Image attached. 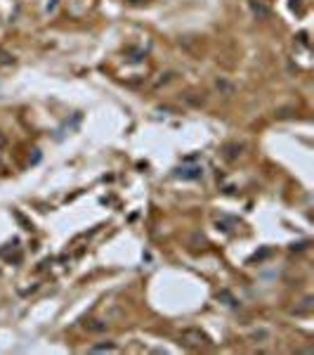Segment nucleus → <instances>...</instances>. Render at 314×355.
<instances>
[{
	"mask_svg": "<svg viewBox=\"0 0 314 355\" xmlns=\"http://www.w3.org/2000/svg\"><path fill=\"white\" fill-rule=\"evenodd\" d=\"M180 344L187 346V348H201V346L210 344V339H208L206 332H201V329H196V327H189V329H182Z\"/></svg>",
	"mask_w": 314,
	"mask_h": 355,
	"instance_id": "1",
	"label": "nucleus"
},
{
	"mask_svg": "<svg viewBox=\"0 0 314 355\" xmlns=\"http://www.w3.org/2000/svg\"><path fill=\"white\" fill-rule=\"evenodd\" d=\"M248 7H250V14H253L255 19H270L272 17V10L262 0H248Z\"/></svg>",
	"mask_w": 314,
	"mask_h": 355,
	"instance_id": "2",
	"label": "nucleus"
},
{
	"mask_svg": "<svg viewBox=\"0 0 314 355\" xmlns=\"http://www.w3.org/2000/svg\"><path fill=\"white\" fill-rule=\"evenodd\" d=\"M241 154H243V145H241V142H227V145H222L225 161H236Z\"/></svg>",
	"mask_w": 314,
	"mask_h": 355,
	"instance_id": "3",
	"label": "nucleus"
},
{
	"mask_svg": "<svg viewBox=\"0 0 314 355\" xmlns=\"http://www.w3.org/2000/svg\"><path fill=\"white\" fill-rule=\"evenodd\" d=\"M201 173H203L201 166H180L175 175L182 178V180H196V178H201Z\"/></svg>",
	"mask_w": 314,
	"mask_h": 355,
	"instance_id": "4",
	"label": "nucleus"
},
{
	"mask_svg": "<svg viewBox=\"0 0 314 355\" xmlns=\"http://www.w3.org/2000/svg\"><path fill=\"white\" fill-rule=\"evenodd\" d=\"M213 86H215V90L220 93V95H234V93H236V86H234L232 81H227L225 76H217Z\"/></svg>",
	"mask_w": 314,
	"mask_h": 355,
	"instance_id": "5",
	"label": "nucleus"
},
{
	"mask_svg": "<svg viewBox=\"0 0 314 355\" xmlns=\"http://www.w3.org/2000/svg\"><path fill=\"white\" fill-rule=\"evenodd\" d=\"M0 256H2L5 260H14V263H19V260H22V254H19L17 249H14V251H10V249H2V251H0Z\"/></svg>",
	"mask_w": 314,
	"mask_h": 355,
	"instance_id": "6",
	"label": "nucleus"
},
{
	"mask_svg": "<svg viewBox=\"0 0 314 355\" xmlns=\"http://www.w3.org/2000/svg\"><path fill=\"white\" fill-rule=\"evenodd\" d=\"M217 299H220V301H225V305H229V308H236V299H234L227 289L220 291V294H217Z\"/></svg>",
	"mask_w": 314,
	"mask_h": 355,
	"instance_id": "7",
	"label": "nucleus"
},
{
	"mask_svg": "<svg viewBox=\"0 0 314 355\" xmlns=\"http://www.w3.org/2000/svg\"><path fill=\"white\" fill-rule=\"evenodd\" d=\"M215 225H217V230H222V232H229L232 227L236 225V220H234V218H222V220H217Z\"/></svg>",
	"mask_w": 314,
	"mask_h": 355,
	"instance_id": "8",
	"label": "nucleus"
},
{
	"mask_svg": "<svg viewBox=\"0 0 314 355\" xmlns=\"http://www.w3.org/2000/svg\"><path fill=\"white\" fill-rule=\"evenodd\" d=\"M90 351H92V353H116V346L114 344H97V346H92Z\"/></svg>",
	"mask_w": 314,
	"mask_h": 355,
	"instance_id": "9",
	"label": "nucleus"
},
{
	"mask_svg": "<svg viewBox=\"0 0 314 355\" xmlns=\"http://www.w3.org/2000/svg\"><path fill=\"white\" fill-rule=\"evenodd\" d=\"M310 310H312V296H307L303 301V305L295 308V315H305V312H310Z\"/></svg>",
	"mask_w": 314,
	"mask_h": 355,
	"instance_id": "10",
	"label": "nucleus"
},
{
	"mask_svg": "<svg viewBox=\"0 0 314 355\" xmlns=\"http://www.w3.org/2000/svg\"><path fill=\"white\" fill-rule=\"evenodd\" d=\"M0 64H2V66L14 64V57H12V54L7 52V50H2V48H0Z\"/></svg>",
	"mask_w": 314,
	"mask_h": 355,
	"instance_id": "11",
	"label": "nucleus"
},
{
	"mask_svg": "<svg viewBox=\"0 0 314 355\" xmlns=\"http://www.w3.org/2000/svg\"><path fill=\"white\" fill-rule=\"evenodd\" d=\"M87 329H92V332H107V322H99V320H90V322H87Z\"/></svg>",
	"mask_w": 314,
	"mask_h": 355,
	"instance_id": "12",
	"label": "nucleus"
},
{
	"mask_svg": "<svg viewBox=\"0 0 314 355\" xmlns=\"http://www.w3.org/2000/svg\"><path fill=\"white\" fill-rule=\"evenodd\" d=\"M173 78H175V74H173V71H165V74H161V78H158V81H156L154 86H156V88H161V86H165V83H170Z\"/></svg>",
	"mask_w": 314,
	"mask_h": 355,
	"instance_id": "13",
	"label": "nucleus"
},
{
	"mask_svg": "<svg viewBox=\"0 0 314 355\" xmlns=\"http://www.w3.org/2000/svg\"><path fill=\"white\" fill-rule=\"evenodd\" d=\"M250 339H255V341H258V339H270V332H267V329H258V332H253Z\"/></svg>",
	"mask_w": 314,
	"mask_h": 355,
	"instance_id": "14",
	"label": "nucleus"
},
{
	"mask_svg": "<svg viewBox=\"0 0 314 355\" xmlns=\"http://www.w3.org/2000/svg\"><path fill=\"white\" fill-rule=\"evenodd\" d=\"M57 5H59V0H50L45 10H47V12H54V10H57Z\"/></svg>",
	"mask_w": 314,
	"mask_h": 355,
	"instance_id": "15",
	"label": "nucleus"
},
{
	"mask_svg": "<svg viewBox=\"0 0 314 355\" xmlns=\"http://www.w3.org/2000/svg\"><path fill=\"white\" fill-rule=\"evenodd\" d=\"M305 247H307V242H298V244H293L291 249L293 251H300V249H305Z\"/></svg>",
	"mask_w": 314,
	"mask_h": 355,
	"instance_id": "16",
	"label": "nucleus"
},
{
	"mask_svg": "<svg viewBox=\"0 0 314 355\" xmlns=\"http://www.w3.org/2000/svg\"><path fill=\"white\" fill-rule=\"evenodd\" d=\"M125 2H130V5H147L149 0H125Z\"/></svg>",
	"mask_w": 314,
	"mask_h": 355,
	"instance_id": "17",
	"label": "nucleus"
},
{
	"mask_svg": "<svg viewBox=\"0 0 314 355\" xmlns=\"http://www.w3.org/2000/svg\"><path fill=\"white\" fill-rule=\"evenodd\" d=\"M5 142H7V140H5V138L0 135V147H5Z\"/></svg>",
	"mask_w": 314,
	"mask_h": 355,
	"instance_id": "18",
	"label": "nucleus"
}]
</instances>
